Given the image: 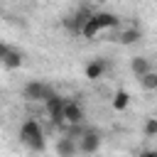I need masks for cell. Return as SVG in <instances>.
Returning <instances> with one entry per match:
<instances>
[{
	"label": "cell",
	"mask_w": 157,
	"mask_h": 157,
	"mask_svg": "<svg viewBox=\"0 0 157 157\" xmlns=\"http://www.w3.org/2000/svg\"><path fill=\"white\" fill-rule=\"evenodd\" d=\"M17 137H20V142H22L27 150H32V152H44V147H47V142H44V130H42L39 120H34V118H27V120L20 125Z\"/></svg>",
	"instance_id": "1"
},
{
	"label": "cell",
	"mask_w": 157,
	"mask_h": 157,
	"mask_svg": "<svg viewBox=\"0 0 157 157\" xmlns=\"http://www.w3.org/2000/svg\"><path fill=\"white\" fill-rule=\"evenodd\" d=\"M56 91L52 88V86H47L44 81H29V83H25V88H22V98L25 101H29V103H44L49 96H54Z\"/></svg>",
	"instance_id": "2"
},
{
	"label": "cell",
	"mask_w": 157,
	"mask_h": 157,
	"mask_svg": "<svg viewBox=\"0 0 157 157\" xmlns=\"http://www.w3.org/2000/svg\"><path fill=\"white\" fill-rule=\"evenodd\" d=\"M101 142H103V140H101V132L93 130V128L81 130V132H78V140H76L81 155H96V152L101 150Z\"/></svg>",
	"instance_id": "3"
},
{
	"label": "cell",
	"mask_w": 157,
	"mask_h": 157,
	"mask_svg": "<svg viewBox=\"0 0 157 157\" xmlns=\"http://www.w3.org/2000/svg\"><path fill=\"white\" fill-rule=\"evenodd\" d=\"M64 103H66V98L59 96V93H54V96H49L44 101V108L49 113L52 125H64Z\"/></svg>",
	"instance_id": "4"
},
{
	"label": "cell",
	"mask_w": 157,
	"mask_h": 157,
	"mask_svg": "<svg viewBox=\"0 0 157 157\" xmlns=\"http://www.w3.org/2000/svg\"><path fill=\"white\" fill-rule=\"evenodd\" d=\"M88 17H91V10H86V7H78L74 15H66L64 20H61V25L71 32V34H78L81 32V27L88 22Z\"/></svg>",
	"instance_id": "5"
},
{
	"label": "cell",
	"mask_w": 157,
	"mask_h": 157,
	"mask_svg": "<svg viewBox=\"0 0 157 157\" xmlns=\"http://www.w3.org/2000/svg\"><path fill=\"white\" fill-rule=\"evenodd\" d=\"M83 105L78 103V101H74V98H66V103H64V123L66 125H81L83 123Z\"/></svg>",
	"instance_id": "6"
},
{
	"label": "cell",
	"mask_w": 157,
	"mask_h": 157,
	"mask_svg": "<svg viewBox=\"0 0 157 157\" xmlns=\"http://www.w3.org/2000/svg\"><path fill=\"white\" fill-rule=\"evenodd\" d=\"M105 71H108V59H103V56H96V59L86 61V66H83V76H86L88 81H98V78H103Z\"/></svg>",
	"instance_id": "7"
},
{
	"label": "cell",
	"mask_w": 157,
	"mask_h": 157,
	"mask_svg": "<svg viewBox=\"0 0 157 157\" xmlns=\"http://www.w3.org/2000/svg\"><path fill=\"white\" fill-rule=\"evenodd\" d=\"M56 150V157H76L78 155V145H76V137L74 135H61L54 145Z\"/></svg>",
	"instance_id": "8"
},
{
	"label": "cell",
	"mask_w": 157,
	"mask_h": 157,
	"mask_svg": "<svg viewBox=\"0 0 157 157\" xmlns=\"http://www.w3.org/2000/svg\"><path fill=\"white\" fill-rule=\"evenodd\" d=\"M91 17H93V22L101 27V32H105V29H115V27L120 25V20H118L113 12H105V10H101V12H93Z\"/></svg>",
	"instance_id": "9"
},
{
	"label": "cell",
	"mask_w": 157,
	"mask_h": 157,
	"mask_svg": "<svg viewBox=\"0 0 157 157\" xmlns=\"http://www.w3.org/2000/svg\"><path fill=\"white\" fill-rule=\"evenodd\" d=\"M140 39H142V29H140V27H125V29H120V32H118V37H115V42H118V44H123V47L137 44Z\"/></svg>",
	"instance_id": "10"
},
{
	"label": "cell",
	"mask_w": 157,
	"mask_h": 157,
	"mask_svg": "<svg viewBox=\"0 0 157 157\" xmlns=\"http://www.w3.org/2000/svg\"><path fill=\"white\" fill-rule=\"evenodd\" d=\"M0 64H2L5 69L15 71V69H20V66L25 64V54H22L20 49H12V47H10V49H7V54L2 56V61H0Z\"/></svg>",
	"instance_id": "11"
},
{
	"label": "cell",
	"mask_w": 157,
	"mask_h": 157,
	"mask_svg": "<svg viewBox=\"0 0 157 157\" xmlns=\"http://www.w3.org/2000/svg\"><path fill=\"white\" fill-rule=\"evenodd\" d=\"M130 71H132L135 78H142L147 71H152V64H150L147 56H132L130 59Z\"/></svg>",
	"instance_id": "12"
},
{
	"label": "cell",
	"mask_w": 157,
	"mask_h": 157,
	"mask_svg": "<svg viewBox=\"0 0 157 157\" xmlns=\"http://www.w3.org/2000/svg\"><path fill=\"white\" fill-rule=\"evenodd\" d=\"M110 105H113V110H118V113L128 110V105H130V93H128L125 88H118V91L113 93V101H110Z\"/></svg>",
	"instance_id": "13"
},
{
	"label": "cell",
	"mask_w": 157,
	"mask_h": 157,
	"mask_svg": "<svg viewBox=\"0 0 157 157\" xmlns=\"http://www.w3.org/2000/svg\"><path fill=\"white\" fill-rule=\"evenodd\" d=\"M91 15H93V12H91ZM98 34H101V27H98V25L93 22V17H88V22H86V25L81 27L78 37H83V39H96Z\"/></svg>",
	"instance_id": "14"
},
{
	"label": "cell",
	"mask_w": 157,
	"mask_h": 157,
	"mask_svg": "<svg viewBox=\"0 0 157 157\" xmlns=\"http://www.w3.org/2000/svg\"><path fill=\"white\" fill-rule=\"evenodd\" d=\"M140 86L145 91H157V71H147L142 78H140Z\"/></svg>",
	"instance_id": "15"
},
{
	"label": "cell",
	"mask_w": 157,
	"mask_h": 157,
	"mask_svg": "<svg viewBox=\"0 0 157 157\" xmlns=\"http://www.w3.org/2000/svg\"><path fill=\"white\" fill-rule=\"evenodd\" d=\"M142 132L147 137H157V118H147L145 125H142Z\"/></svg>",
	"instance_id": "16"
},
{
	"label": "cell",
	"mask_w": 157,
	"mask_h": 157,
	"mask_svg": "<svg viewBox=\"0 0 157 157\" xmlns=\"http://www.w3.org/2000/svg\"><path fill=\"white\" fill-rule=\"evenodd\" d=\"M137 157H157V150H142L137 152Z\"/></svg>",
	"instance_id": "17"
},
{
	"label": "cell",
	"mask_w": 157,
	"mask_h": 157,
	"mask_svg": "<svg viewBox=\"0 0 157 157\" xmlns=\"http://www.w3.org/2000/svg\"><path fill=\"white\" fill-rule=\"evenodd\" d=\"M7 49H10V47H7V44H5V42H0V61H2V56H5V54H7Z\"/></svg>",
	"instance_id": "18"
}]
</instances>
